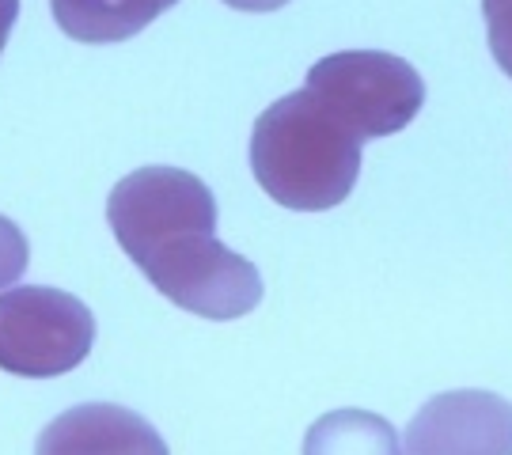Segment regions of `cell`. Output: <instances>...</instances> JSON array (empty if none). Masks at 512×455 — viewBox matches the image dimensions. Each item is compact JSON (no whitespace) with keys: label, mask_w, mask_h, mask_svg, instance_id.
<instances>
[{"label":"cell","mask_w":512,"mask_h":455,"mask_svg":"<svg viewBox=\"0 0 512 455\" xmlns=\"http://www.w3.org/2000/svg\"><path fill=\"white\" fill-rule=\"evenodd\" d=\"M482 16H486V35H490L494 61L512 80V0H482Z\"/></svg>","instance_id":"cell-9"},{"label":"cell","mask_w":512,"mask_h":455,"mask_svg":"<svg viewBox=\"0 0 512 455\" xmlns=\"http://www.w3.org/2000/svg\"><path fill=\"white\" fill-rule=\"evenodd\" d=\"M107 220L141 273L171 304L213 323L258 308L255 262L217 239V198L183 167H141L110 190Z\"/></svg>","instance_id":"cell-1"},{"label":"cell","mask_w":512,"mask_h":455,"mask_svg":"<svg viewBox=\"0 0 512 455\" xmlns=\"http://www.w3.org/2000/svg\"><path fill=\"white\" fill-rule=\"evenodd\" d=\"M304 455H406L395 429L368 410L323 414L304 437Z\"/></svg>","instance_id":"cell-8"},{"label":"cell","mask_w":512,"mask_h":455,"mask_svg":"<svg viewBox=\"0 0 512 455\" xmlns=\"http://www.w3.org/2000/svg\"><path fill=\"white\" fill-rule=\"evenodd\" d=\"M361 137L308 88L258 114L251 133V171L285 209L323 213L353 194L361 175Z\"/></svg>","instance_id":"cell-2"},{"label":"cell","mask_w":512,"mask_h":455,"mask_svg":"<svg viewBox=\"0 0 512 455\" xmlns=\"http://www.w3.org/2000/svg\"><path fill=\"white\" fill-rule=\"evenodd\" d=\"M304 88L334 110L361 141L403 133L425 103L418 69L380 50H346L315 61Z\"/></svg>","instance_id":"cell-3"},{"label":"cell","mask_w":512,"mask_h":455,"mask_svg":"<svg viewBox=\"0 0 512 455\" xmlns=\"http://www.w3.org/2000/svg\"><path fill=\"white\" fill-rule=\"evenodd\" d=\"M179 0H50L57 27L76 42H126Z\"/></svg>","instance_id":"cell-7"},{"label":"cell","mask_w":512,"mask_h":455,"mask_svg":"<svg viewBox=\"0 0 512 455\" xmlns=\"http://www.w3.org/2000/svg\"><path fill=\"white\" fill-rule=\"evenodd\" d=\"M95 346V315L73 292L12 285L0 292V372L54 380L73 372Z\"/></svg>","instance_id":"cell-4"},{"label":"cell","mask_w":512,"mask_h":455,"mask_svg":"<svg viewBox=\"0 0 512 455\" xmlns=\"http://www.w3.org/2000/svg\"><path fill=\"white\" fill-rule=\"evenodd\" d=\"M406 455H512V402L494 391H448L406 425Z\"/></svg>","instance_id":"cell-5"},{"label":"cell","mask_w":512,"mask_h":455,"mask_svg":"<svg viewBox=\"0 0 512 455\" xmlns=\"http://www.w3.org/2000/svg\"><path fill=\"white\" fill-rule=\"evenodd\" d=\"M27 258H31V247H27V236L16 220L0 217V292L12 289L23 270H27Z\"/></svg>","instance_id":"cell-10"},{"label":"cell","mask_w":512,"mask_h":455,"mask_svg":"<svg viewBox=\"0 0 512 455\" xmlns=\"http://www.w3.org/2000/svg\"><path fill=\"white\" fill-rule=\"evenodd\" d=\"M16 16H19V0H0V54H4V46H8V35H12V27H16Z\"/></svg>","instance_id":"cell-11"},{"label":"cell","mask_w":512,"mask_h":455,"mask_svg":"<svg viewBox=\"0 0 512 455\" xmlns=\"http://www.w3.org/2000/svg\"><path fill=\"white\" fill-rule=\"evenodd\" d=\"M228 8H239V12H277L285 8L289 0H224Z\"/></svg>","instance_id":"cell-12"},{"label":"cell","mask_w":512,"mask_h":455,"mask_svg":"<svg viewBox=\"0 0 512 455\" xmlns=\"http://www.w3.org/2000/svg\"><path fill=\"white\" fill-rule=\"evenodd\" d=\"M35 455H167V444L126 406L84 402L57 414L38 433Z\"/></svg>","instance_id":"cell-6"}]
</instances>
